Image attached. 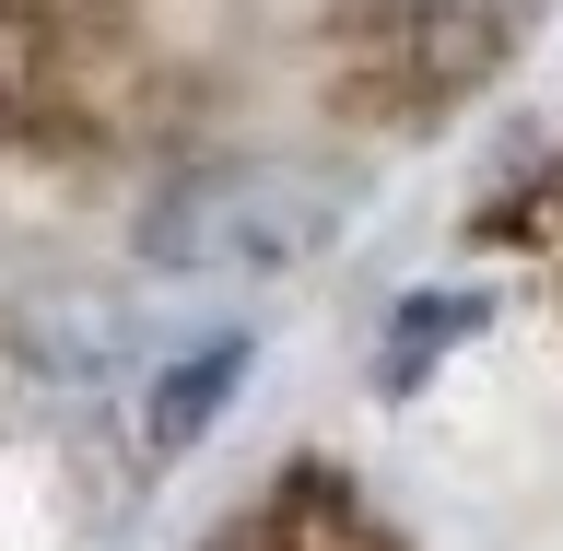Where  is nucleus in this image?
I'll return each instance as SVG.
<instances>
[{
    "mask_svg": "<svg viewBox=\"0 0 563 551\" xmlns=\"http://www.w3.org/2000/svg\"><path fill=\"white\" fill-rule=\"evenodd\" d=\"M211 551H387V540L364 528V505H352L329 470H294V482H271Z\"/></svg>",
    "mask_w": 563,
    "mask_h": 551,
    "instance_id": "39448f33",
    "label": "nucleus"
},
{
    "mask_svg": "<svg viewBox=\"0 0 563 551\" xmlns=\"http://www.w3.org/2000/svg\"><path fill=\"white\" fill-rule=\"evenodd\" d=\"M540 0H341V82L364 118H446L482 95Z\"/></svg>",
    "mask_w": 563,
    "mask_h": 551,
    "instance_id": "f03ea898",
    "label": "nucleus"
},
{
    "mask_svg": "<svg viewBox=\"0 0 563 551\" xmlns=\"http://www.w3.org/2000/svg\"><path fill=\"white\" fill-rule=\"evenodd\" d=\"M341 223H352V176H317V165H200V176H176L165 200L141 211V258H153V271L271 282V271H306L317 246H341Z\"/></svg>",
    "mask_w": 563,
    "mask_h": 551,
    "instance_id": "f257e3e1",
    "label": "nucleus"
},
{
    "mask_svg": "<svg viewBox=\"0 0 563 551\" xmlns=\"http://www.w3.org/2000/svg\"><path fill=\"white\" fill-rule=\"evenodd\" d=\"M482 317H493V306L470 294V282H446V294H399V317H387V341H376V387H387V399L422 387L457 341H470V329H482Z\"/></svg>",
    "mask_w": 563,
    "mask_h": 551,
    "instance_id": "423d86ee",
    "label": "nucleus"
},
{
    "mask_svg": "<svg viewBox=\"0 0 563 551\" xmlns=\"http://www.w3.org/2000/svg\"><path fill=\"white\" fill-rule=\"evenodd\" d=\"M246 364H258V341H246V329H211V341H188L176 364H153V399H141V447H153V458H188L211 422L235 411Z\"/></svg>",
    "mask_w": 563,
    "mask_h": 551,
    "instance_id": "20e7f679",
    "label": "nucleus"
},
{
    "mask_svg": "<svg viewBox=\"0 0 563 551\" xmlns=\"http://www.w3.org/2000/svg\"><path fill=\"white\" fill-rule=\"evenodd\" d=\"M141 0H0V141H82Z\"/></svg>",
    "mask_w": 563,
    "mask_h": 551,
    "instance_id": "7ed1b4c3",
    "label": "nucleus"
}]
</instances>
